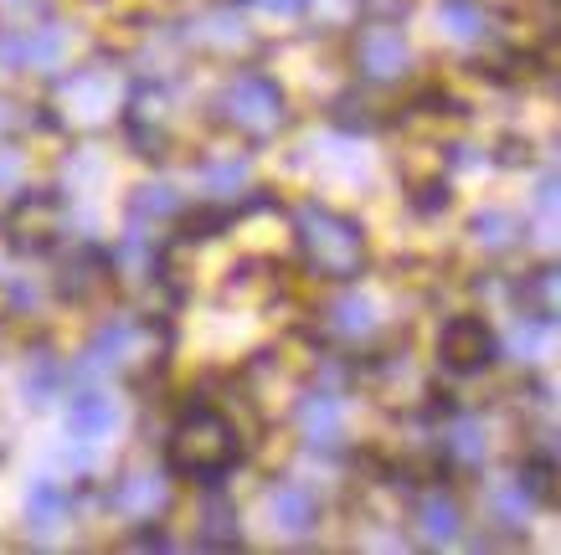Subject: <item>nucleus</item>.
Here are the masks:
<instances>
[{"mask_svg":"<svg viewBox=\"0 0 561 555\" xmlns=\"http://www.w3.org/2000/svg\"><path fill=\"white\" fill-rule=\"evenodd\" d=\"M238 463V432L211 406H191L171 432V469L186 478H221Z\"/></svg>","mask_w":561,"mask_h":555,"instance_id":"obj_1","label":"nucleus"},{"mask_svg":"<svg viewBox=\"0 0 561 555\" xmlns=\"http://www.w3.org/2000/svg\"><path fill=\"white\" fill-rule=\"evenodd\" d=\"M490 350H494V339L479 320H454L443 329V355H448V366L479 370V366H490Z\"/></svg>","mask_w":561,"mask_h":555,"instance_id":"obj_2","label":"nucleus"},{"mask_svg":"<svg viewBox=\"0 0 561 555\" xmlns=\"http://www.w3.org/2000/svg\"><path fill=\"white\" fill-rule=\"evenodd\" d=\"M371 68H376V78H387V68L391 62H402V42L397 36H371Z\"/></svg>","mask_w":561,"mask_h":555,"instance_id":"obj_3","label":"nucleus"}]
</instances>
